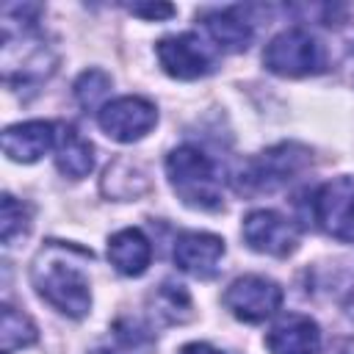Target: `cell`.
Here are the masks:
<instances>
[{
	"label": "cell",
	"instance_id": "obj_1",
	"mask_svg": "<svg viewBox=\"0 0 354 354\" xmlns=\"http://www.w3.org/2000/svg\"><path fill=\"white\" fill-rule=\"evenodd\" d=\"M91 260L88 249L75 243L47 241L30 266V279L36 293L69 318H83L91 307V288L83 263Z\"/></svg>",
	"mask_w": 354,
	"mask_h": 354
},
{
	"label": "cell",
	"instance_id": "obj_2",
	"mask_svg": "<svg viewBox=\"0 0 354 354\" xmlns=\"http://www.w3.org/2000/svg\"><path fill=\"white\" fill-rule=\"evenodd\" d=\"M166 177L174 194L196 210H218L221 207V174L216 163L191 144H183L166 158Z\"/></svg>",
	"mask_w": 354,
	"mask_h": 354
},
{
	"label": "cell",
	"instance_id": "obj_3",
	"mask_svg": "<svg viewBox=\"0 0 354 354\" xmlns=\"http://www.w3.org/2000/svg\"><path fill=\"white\" fill-rule=\"evenodd\" d=\"M307 163H310L307 147L296 141L277 144L243 163V169L235 177V188L241 194H271L285 183H290Z\"/></svg>",
	"mask_w": 354,
	"mask_h": 354
},
{
	"label": "cell",
	"instance_id": "obj_4",
	"mask_svg": "<svg viewBox=\"0 0 354 354\" xmlns=\"http://www.w3.org/2000/svg\"><path fill=\"white\" fill-rule=\"evenodd\" d=\"M263 64L274 75L304 77V75H318L326 58H324V47L313 33H307L304 28H288L268 41L263 53Z\"/></svg>",
	"mask_w": 354,
	"mask_h": 354
},
{
	"label": "cell",
	"instance_id": "obj_5",
	"mask_svg": "<svg viewBox=\"0 0 354 354\" xmlns=\"http://www.w3.org/2000/svg\"><path fill=\"white\" fill-rule=\"evenodd\" d=\"M310 218L335 241L354 243V177H337L313 191Z\"/></svg>",
	"mask_w": 354,
	"mask_h": 354
},
{
	"label": "cell",
	"instance_id": "obj_6",
	"mask_svg": "<svg viewBox=\"0 0 354 354\" xmlns=\"http://www.w3.org/2000/svg\"><path fill=\"white\" fill-rule=\"evenodd\" d=\"M285 293L274 279L257 277V274H246L238 277L227 290H224V307L246 324H260L266 318H271L279 304H282Z\"/></svg>",
	"mask_w": 354,
	"mask_h": 354
},
{
	"label": "cell",
	"instance_id": "obj_7",
	"mask_svg": "<svg viewBox=\"0 0 354 354\" xmlns=\"http://www.w3.org/2000/svg\"><path fill=\"white\" fill-rule=\"evenodd\" d=\"M97 122L105 130V136H111L113 141L130 144V141L144 138L155 127L158 111L144 97H119V100L105 102L97 111Z\"/></svg>",
	"mask_w": 354,
	"mask_h": 354
},
{
	"label": "cell",
	"instance_id": "obj_8",
	"mask_svg": "<svg viewBox=\"0 0 354 354\" xmlns=\"http://www.w3.org/2000/svg\"><path fill=\"white\" fill-rule=\"evenodd\" d=\"M155 53H158L163 72L171 77L196 80L213 72V55L207 53V47L202 44L196 33H180V36L160 39Z\"/></svg>",
	"mask_w": 354,
	"mask_h": 354
},
{
	"label": "cell",
	"instance_id": "obj_9",
	"mask_svg": "<svg viewBox=\"0 0 354 354\" xmlns=\"http://www.w3.org/2000/svg\"><path fill=\"white\" fill-rule=\"evenodd\" d=\"M241 232L249 249L274 257H288L299 243V230L277 210H252Z\"/></svg>",
	"mask_w": 354,
	"mask_h": 354
},
{
	"label": "cell",
	"instance_id": "obj_10",
	"mask_svg": "<svg viewBox=\"0 0 354 354\" xmlns=\"http://www.w3.org/2000/svg\"><path fill=\"white\" fill-rule=\"evenodd\" d=\"M171 257L185 274L210 279L218 271V260L224 257V241L210 232H183L174 241Z\"/></svg>",
	"mask_w": 354,
	"mask_h": 354
},
{
	"label": "cell",
	"instance_id": "obj_11",
	"mask_svg": "<svg viewBox=\"0 0 354 354\" xmlns=\"http://www.w3.org/2000/svg\"><path fill=\"white\" fill-rule=\"evenodd\" d=\"M58 141V124L53 122H22L11 124L3 133V152L17 163H36L41 155L55 149Z\"/></svg>",
	"mask_w": 354,
	"mask_h": 354
},
{
	"label": "cell",
	"instance_id": "obj_12",
	"mask_svg": "<svg viewBox=\"0 0 354 354\" xmlns=\"http://www.w3.org/2000/svg\"><path fill=\"white\" fill-rule=\"evenodd\" d=\"M266 346L271 354H318L321 329L310 315L290 313L279 318L266 335Z\"/></svg>",
	"mask_w": 354,
	"mask_h": 354
},
{
	"label": "cell",
	"instance_id": "obj_13",
	"mask_svg": "<svg viewBox=\"0 0 354 354\" xmlns=\"http://www.w3.org/2000/svg\"><path fill=\"white\" fill-rule=\"evenodd\" d=\"M108 260H111V266L119 274H124V277H141L147 271V266L152 263V243L136 227L119 230L108 241Z\"/></svg>",
	"mask_w": 354,
	"mask_h": 354
},
{
	"label": "cell",
	"instance_id": "obj_14",
	"mask_svg": "<svg viewBox=\"0 0 354 354\" xmlns=\"http://www.w3.org/2000/svg\"><path fill=\"white\" fill-rule=\"evenodd\" d=\"M55 166H58V171L64 177H72V180H80L94 169V147L72 124H61L58 127Z\"/></svg>",
	"mask_w": 354,
	"mask_h": 354
},
{
	"label": "cell",
	"instance_id": "obj_15",
	"mask_svg": "<svg viewBox=\"0 0 354 354\" xmlns=\"http://www.w3.org/2000/svg\"><path fill=\"white\" fill-rule=\"evenodd\" d=\"M205 28L210 39L227 53H243L252 44V25L246 22V17L238 14V8L205 14Z\"/></svg>",
	"mask_w": 354,
	"mask_h": 354
},
{
	"label": "cell",
	"instance_id": "obj_16",
	"mask_svg": "<svg viewBox=\"0 0 354 354\" xmlns=\"http://www.w3.org/2000/svg\"><path fill=\"white\" fill-rule=\"evenodd\" d=\"M0 337H3V354H14L17 348H25V346L36 343V326L25 313H19L11 304H3Z\"/></svg>",
	"mask_w": 354,
	"mask_h": 354
},
{
	"label": "cell",
	"instance_id": "obj_17",
	"mask_svg": "<svg viewBox=\"0 0 354 354\" xmlns=\"http://www.w3.org/2000/svg\"><path fill=\"white\" fill-rule=\"evenodd\" d=\"M152 304H155V315L166 324H177V321H185L191 315V296L185 293L183 285H174V282H163L155 296H152Z\"/></svg>",
	"mask_w": 354,
	"mask_h": 354
},
{
	"label": "cell",
	"instance_id": "obj_18",
	"mask_svg": "<svg viewBox=\"0 0 354 354\" xmlns=\"http://www.w3.org/2000/svg\"><path fill=\"white\" fill-rule=\"evenodd\" d=\"M30 230V207L14 199L11 194H3V210H0V235L6 246H14L17 238H25Z\"/></svg>",
	"mask_w": 354,
	"mask_h": 354
},
{
	"label": "cell",
	"instance_id": "obj_19",
	"mask_svg": "<svg viewBox=\"0 0 354 354\" xmlns=\"http://www.w3.org/2000/svg\"><path fill=\"white\" fill-rule=\"evenodd\" d=\"M108 88H111V77H108L105 72H100V69H88V72H83V75L77 77V83H75V97H77V102H80L83 108H97V105L105 100Z\"/></svg>",
	"mask_w": 354,
	"mask_h": 354
},
{
	"label": "cell",
	"instance_id": "obj_20",
	"mask_svg": "<svg viewBox=\"0 0 354 354\" xmlns=\"http://www.w3.org/2000/svg\"><path fill=\"white\" fill-rule=\"evenodd\" d=\"M130 11L138 14V17H147V19H163V17H171V14H174V8L166 6V3H155V6H130Z\"/></svg>",
	"mask_w": 354,
	"mask_h": 354
},
{
	"label": "cell",
	"instance_id": "obj_21",
	"mask_svg": "<svg viewBox=\"0 0 354 354\" xmlns=\"http://www.w3.org/2000/svg\"><path fill=\"white\" fill-rule=\"evenodd\" d=\"M180 354H221V351L207 346V343H188V346L180 348Z\"/></svg>",
	"mask_w": 354,
	"mask_h": 354
},
{
	"label": "cell",
	"instance_id": "obj_22",
	"mask_svg": "<svg viewBox=\"0 0 354 354\" xmlns=\"http://www.w3.org/2000/svg\"><path fill=\"white\" fill-rule=\"evenodd\" d=\"M94 354H116V351H111V348H97Z\"/></svg>",
	"mask_w": 354,
	"mask_h": 354
}]
</instances>
